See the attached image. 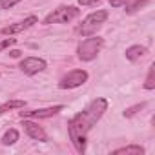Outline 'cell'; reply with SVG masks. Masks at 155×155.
I'll use <instances>...</instances> for the list:
<instances>
[{
	"label": "cell",
	"mask_w": 155,
	"mask_h": 155,
	"mask_svg": "<svg viewBox=\"0 0 155 155\" xmlns=\"http://www.w3.org/2000/svg\"><path fill=\"white\" fill-rule=\"evenodd\" d=\"M26 101H8L4 104H0V113H6L9 110H17V108H24Z\"/></svg>",
	"instance_id": "7c38bea8"
},
{
	"label": "cell",
	"mask_w": 155,
	"mask_h": 155,
	"mask_svg": "<svg viewBox=\"0 0 155 155\" xmlns=\"http://www.w3.org/2000/svg\"><path fill=\"white\" fill-rule=\"evenodd\" d=\"M146 53H148V49H146L144 46H131V48L126 49V58L131 60V62H137V60H140Z\"/></svg>",
	"instance_id": "30bf717a"
},
{
	"label": "cell",
	"mask_w": 155,
	"mask_h": 155,
	"mask_svg": "<svg viewBox=\"0 0 155 155\" xmlns=\"http://www.w3.org/2000/svg\"><path fill=\"white\" fill-rule=\"evenodd\" d=\"M18 140V131L17 130H8L6 133H4V137H2V144L4 146H11V144H15Z\"/></svg>",
	"instance_id": "4fadbf2b"
},
{
	"label": "cell",
	"mask_w": 155,
	"mask_h": 155,
	"mask_svg": "<svg viewBox=\"0 0 155 155\" xmlns=\"http://www.w3.org/2000/svg\"><path fill=\"white\" fill-rule=\"evenodd\" d=\"M46 60L44 58H38V57H26L22 62H20V69L26 73V75H35L38 71H44L46 69Z\"/></svg>",
	"instance_id": "8992f818"
},
{
	"label": "cell",
	"mask_w": 155,
	"mask_h": 155,
	"mask_svg": "<svg viewBox=\"0 0 155 155\" xmlns=\"http://www.w3.org/2000/svg\"><path fill=\"white\" fill-rule=\"evenodd\" d=\"M153 75H155V66H150V69H148V79H146V82H144V88H146V90H153V88H155Z\"/></svg>",
	"instance_id": "5bb4252c"
},
{
	"label": "cell",
	"mask_w": 155,
	"mask_h": 155,
	"mask_svg": "<svg viewBox=\"0 0 155 155\" xmlns=\"http://www.w3.org/2000/svg\"><path fill=\"white\" fill-rule=\"evenodd\" d=\"M144 6H148V0H135V2L131 4V6H128V13H135V11H139V9H142Z\"/></svg>",
	"instance_id": "9a60e30c"
},
{
	"label": "cell",
	"mask_w": 155,
	"mask_h": 155,
	"mask_svg": "<svg viewBox=\"0 0 155 155\" xmlns=\"http://www.w3.org/2000/svg\"><path fill=\"white\" fill-rule=\"evenodd\" d=\"M106 110H108V101L102 99V97H99V99L91 101L81 113H77L68 122L69 139H71L75 150L79 151V153H84L86 151V135L101 120V117L104 115Z\"/></svg>",
	"instance_id": "6da1fadb"
},
{
	"label": "cell",
	"mask_w": 155,
	"mask_h": 155,
	"mask_svg": "<svg viewBox=\"0 0 155 155\" xmlns=\"http://www.w3.org/2000/svg\"><path fill=\"white\" fill-rule=\"evenodd\" d=\"M20 0H0V9H9L13 6H17Z\"/></svg>",
	"instance_id": "2e32d148"
},
{
	"label": "cell",
	"mask_w": 155,
	"mask_h": 155,
	"mask_svg": "<svg viewBox=\"0 0 155 155\" xmlns=\"http://www.w3.org/2000/svg\"><path fill=\"white\" fill-rule=\"evenodd\" d=\"M144 150L140 146H124V148H119L113 151V155H142Z\"/></svg>",
	"instance_id": "8fae6325"
},
{
	"label": "cell",
	"mask_w": 155,
	"mask_h": 155,
	"mask_svg": "<svg viewBox=\"0 0 155 155\" xmlns=\"http://www.w3.org/2000/svg\"><path fill=\"white\" fill-rule=\"evenodd\" d=\"M102 0H79V4L81 6H97V4H101Z\"/></svg>",
	"instance_id": "ac0fdd59"
},
{
	"label": "cell",
	"mask_w": 155,
	"mask_h": 155,
	"mask_svg": "<svg viewBox=\"0 0 155 155\" xmlns=\"http://www.w3.org/2000/svg\"><path fill=\"white\" fill-rule=\"evenodd\" d=\"M86 81H88V71H84V69H73V71H69L68 75H64L62 79H60L58 88H62V90H73V88L82 86Z\"/></svg>",
	"instance_id": "5b68a950"
},
{
	"label": "cell",
	"mask_w": 155,
	"mask_h": 155,
	"mask_svg": "<svg viewBox=\"0 0 155 155\" xmlns=\"http://www.w3.org/2000/svg\"><path fill=\"white\" fill-rule=\"evenodd\" d=\"M102 46H104V40H102L101 37H93V35H91L90 38H84V40L79 44V48H77V55H79L81 60L90 62V60H93V58L101 53Z\"/></svg>",
	"instance_id": "7a4b0ae2"
},
{
	"label": "cell",
	"mask_w": 155,
	"mask_h": 155,
	"mask_svg": "<svg viewBox=\"0 0 155 155\" xmlns=\"http://www.w3.org/2000/svg\"><path fill=\"white\" fill-rule=\"evenodd\" d=\"M142 106H144V104H137V106H133V108H130V110H126V111H124V117H131V115H133V113H135L137 110H140Z\"/></svg>",
	"instance_id": "d6986e66"
},
{
	"label": "cell",
	"mask_w": 155,
	"mask_h": 155,
	"mask_svg": "<svg viewBox=\"0 0 155 155\" xmlns=\"http://www.w3.org/2000/svg\"><path fill=\"white\" fill-rule=\"evenodd\" d=\"M15 42H17V38H6V40H2V42H0V51H4L6 48L13 46Z\"/></svg>",
	"instance_id": "e0dca14e"
},
{
	"label": "cell",
	"mask_w": 155,
	"mask_h": 155,
	"mask_svg": "<svg viewBox=\"0 0 155 155\" xmlns=\"http://www.w3.org/2000/svg\"><path fill=\"white\" fill-rule=\"evenodd\" d=\"M24 131L31 137V139H35V140H48V135H46V131L37 124V122H31V120H24Z\"/></svg>",
	"instance_id": "9c48e42d"
},
{
	"label": "cell",
	"mask_w": 155,
	"mask_h": 155,
	"mask_svg": "<svg viewBox=\"0 0 155 155\" xmlns=\"http://www.w3.org/2000/svg\"><path fill=\"white\" fill-rule=\"evenodd\" d=\"M106 20H108V11H104V9L95 11V13L88 15V17L82 20V24L79 26V33H81L82 37H91V35H95V33L102 28V24H104Z\"/></svg>",
	"instance_id": "3957f363"
},
{
	"label": "cell",
	"mask_w": 155,
	"mask_h": 155,
	"mask_svg": "<svg viewBox=\"0 0 155 155\" xmlns=\"http://www.w3.org/2000/svg\"><path fill=\"white\" fill-rule=\"evenodd\" d=\"M79 15H81V11L75 6H60L58 9H55L53 13H49L44 18V24H68Z\"/></svg>",
	"instance_id": "277c9868"
},
{
	"label": "cell",
	"mask_w": 155,
	"mask_h": 155,
	"mask_svg": "<svg viewBox=\"0 0 155 155\" xmlns=\"http://www.w3.org/2000/svg\"><path fill=\"white\" fill-rule=\"evenodd\" d=\"M130 2V0H110V4L113 6V8H120V6H126Z\"/></svg>",
	"instance_id": "ffe728a7"
},
{
	"label": "cell",
	"mask_w": 155,
	"mask_h": 155,
	"mask_svg": "<svg viewBox=\"0 0 155 155\" xmlns=\"http://www.w3.org/2000/svg\"><path fill=\"white\" fill-rule=\"evenodd\" d=\"M38 22V18L35 17V15H31V17H28V18H24L22 22H17V24H13V26H8V28H4L0 33H4V35H15V33H20V31H24V29H28V28H31V26H35Z\"/></svg>",
	"instance_id": "ba28073f"
},
{
	"label": "cell",
	"mask_w": 155,
	"mask_h": 155,
	"mask_svg": "<svg viewBox=\"0 0 155 155\" xmlns=\"http://www.w3.org/2000/svg\"><path fill=\"white\" fill-rule=\"evenodd\" d=\"M64 106H53V108H44V110H33V111H20L22 119H48L62 111Z\"/></svg>",
	"instance_id": "52a82bcc"
}]
</instances>
